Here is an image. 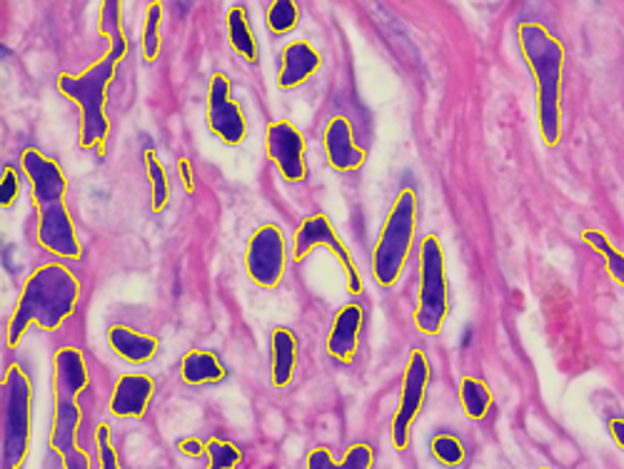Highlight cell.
<instances>
[{"label":"cell","mask_w":624,"mask_h":469,"mask_svg":"<svg viewBox=\"0 0 624 469\" xmlns=\"http://www.w3.org/2000/svg\"><path fill=\"white\" fill-rule=\"evenodd\" d=\"M80 295H83L80 279L66 263H46L33 269L20 289L13 315L8 319V347L16 349L23 343L33 325L46 333H56L63 327L76 315Z\"/></svg>","instance_id":"obj_1"},{"label":"cell","mask_w":624,"mask_h":469,"mask_svg":"<svg viewBox=\"0 0 624 469\" xmlns=\"http://www.w3.org/2000/svg\"><path fill=\"white\" fill-rule=\"evenodd\" d=\"M520 50L525 55L532 80H535L537 128L547 147H555L562 137V70H565V48L560 38L540 23H522L517 28Z\"/></svg>","instance_id":"obj_2"},{"label":"cell","mask_w":624,"mask_h":469,"mask_svg":"<svg viewBox=\"0 0 624 469\" xmlns=\"http://www.w3.org/2000/svg\"><path fill=\"white\" fill-rule=\"evenodd\" d=\"M90 385L85 357L78 347H60L53 357V429H50V449L60 457L63 469H93L88 452L78 447L80 405L78 397Z\"/></svg>","instance_id":"obj_3"},{"label":"cell","mask_w":624,"mask_h":469,"mask_svg":"<svg viewBox=\"0 0 624 469\" xmlns=\"http://www.w3.org/2000/svg\"><path fill=\"white\" fill-rule=\"evenodd\" d=\"M120 58L105 53L93 65L78 75H58V93L73 100L80 110L78 120V145L83 150L103 147L110 135L108 120V88L115 80V68Z\"/></svg>","instance_id":"obj_4"},{"label":"cell","mask_w":624,"mask_h":469,"mask_svg":"<svg viewBox=\"0 0 624 469\" xmlns=\"http://www.w3.org/2000/svg\"><path fill=\"white\" fill-rule=\"evenodd\" d=\"M417 233V193L412 187H402L390 215L382 223L375 249H372V275L378 285L392 287L405 269L412 245Z\"/></svg>","instance_id":"obj_5"},{"label":"cell","mask_w":624,"mask_h":469,"mask_svg":"<svg viewBox=\"0 0 624 469\" xmlns=\"http://www.w3.org/2000/svg\"><path fill=\"white\" fill-rule=\"evenodd\" d=\"M450 317V279L445 249L437 235H425L417 249V303L415 329L425 337L442 333Z\"/></svg>","instance_id":"obj_6"},{"label":"cell","mask_w":624,"mask_h":469,"mask_svg":"<svg viewBox=\"0 0 624 469\" xmlns=\"http://www.w3.org/2000/svg\"><path fill=\"white\" fill-rule=\"evenodd\" d=\"M33 437V379L18 363L3 377V465L20 469Z\"/></svg>","instance_id":"obj_7"},{"label":"cell","mask_w":624,"mask_h":469,"mask_svg":"<svg viewBox=\"0 0 624 469\" xmlns=\"http://www.w3.org/2000/svg\"><path fill=\"white\" fill-rule=\"evenodd\" d=\"M328 249V253L338 259L342 273H345V283L348 289L352 295H360L362 293V277H360V269L355 257L348 249V245L342 243L335 225H332V220L328 215H312L305 217L300 227L295 230V237H293V259L295 263H303V259L312 253V249Z\"/></svg>","instance_id":"obj_8"},{"label":"cell","mask_w":624,"mask_h":469,"mask_svg":"<svg viewBox=\"0 0 624 469\" xmlns=\"http://www.w3.org/2000/svg\"><path fill=\"white\" fill-rule=\"evenodd\" d=\"M430 359L422 349H412V355L407 359L405 377H402V392L400 402L395 409V417H392V445L395 449H407L410 447V435L412 425L420 417V409L425 405L427 387H430Z\"/></svg>","instance_id":"obj_9"},{"label":"cell","mask_w":624,"mask_h":469,"mask_svg":"<svg viewBox=\"0 0 624 469\" xmlns=\"http://www.w3.org/2000/svg\"><path fill=\"white\" fill-rule=\"evenodd\" d=\"M288 265V243L275 223L260 225L248 239L245 269L258 287L273 289L283 279Z\"/></svg>","instance_id":"obj_10"},{"label":"cell","mask_w":624,"mask_h":469,"mask_svg":"<svg viewBox=\"0 0 624 469\" xmlns=\"http://www.w3.org/2000/svg\"><path fill=\"white\" fill-rule=\"evenodd\" d=\"M208 125L213 135L230 147H235L248 137V120L233 98V83L223 73L210 78L208 90Z\"/></svg>","instance_id":"obj_11"},{"label":"cell","mask_w":624,"mask_h":469,"mask_svg":"<svg viewBox=\"0 0 624 469\" xmlns=\"http://www.w3.org/2000/svg\"><path fill=\"white\" fill-rule=\"evenodd\" d=\"M265 150L285 183H303L308 177L305 137L290 120H275L268 125Z\"/></svg>","instance_id":"obj_12"},{"label":"cell","mask_w":624,"mask_h":469,"mask_svg":"<svg viewBox=\"0 0 624 469\" xmlns=\"http://www.w3.org/2000/svg\"><path fill=\"white\" fill-rule=\"evenodd\" d=\"M36 235H38V243L56 257H63V259L83 257V243H80L73 215H70L66 200L63 203H50L38 207Z\"/></svg>","instance_id":"obj_13"},{"label":"cell","mask_w":624,"mask_h":469,"mask_svg":"<svg viewBox=\"0 0 624 469\" xmlns=\"http://www.w3.org/2000/svg\"><path fill=\"white\" fill-rule=\"evenodd\" d=\"M20 170H23L30 190H33L36 207L50 203H63L68 193V177L53 157H48L36 147H26L20 153Z\"/></svg>","instance_id":"obj_14"},{"label":"cell","mask_w":624,"mask_h":469,"mask_svg":"<svg viewBox=\"0 0 624 469\" xmlns=\"http://www.w3.org/2000/svg\"><path fill=\"white\" fill-rule=\"evenodd\" d=\"M155 397V379L145 373H125L118 377L108 409L118 419H143Z\"/></svg>","instance_id":"obj_15"},{"label":"cell","mask_w":624,"mask_h":469,"mask_svg":"<svg viewBox=\"0 0 624 469\" xmlns=\"http://www.w3.org/2000/svg\"><path fill=\"white\" fill-rule=\"evenodd\" d=\"M322 143H325L328 163L338 173H352V170H358L365 163V150L358 145L352 123L345 115H335L330 120Z\"/></svg>","instance_id":"obj_16"},{"label":"cell","mask_w":624,"mask_h":469,"mask_svg":"<svg viewBox=\"0 0 624 469\" xmlns=\"http://www.w3.org/2000/svg\"><path fill=\"white\" fill-rule=\"evenodd\" d=\"M362 323H365V309L358 303L342 305L338 315L332 317L330 337H328V353L332 359L342 365H350L358 355Z\"/></svg>","instance_id":"obj_17"},{"label":"cell","mask_w":624,"mask_h":469,"mask_svg":"<svg viewBox=\"0 0 624 469\" xmlns=\"http://www.w3.org/2000/svg\"><path fill=\"white\" fill-rule=\"evenodd\" d=\"M322 65V58L308 40H293L280 53V70H278V88L293 90L298 85L308 83V80L318 73Z\"/></svg>","instance_id":"obj_18"},{"label":"cell","mask_w":624,"mask_h":469,"mask_svg":"<svg viewBox=\"0 0 624 469\" xmlns=\"http://www.w3.org/2000/svg\"><path fill=\"white\" fill-rule=\"evenodd\" d=\"M108 345L120 359H125V363L145 365L158 355L160 339L148 333H140V329L130 325H110Z\"/></svg>","instance_id":"obj_19"},{"label":"cell","mask_w":624,"mask_h":469,"mask_svg":"<svg viewBox=\"0 0 624 469\" xmlns=\"http://www.w3.org/2000/svg\"><path fill=\"white\" fill-rule=\"evenodd\" d=\"M225 375L228 369L223 359L215 353H210V349H190V353H185L183 359H180V379L190 387L218 385L223 383Z\"/></svg>","instance_id":"obj_20"},{"label":"cell","mask_w":624,"mask_h":469,"mask_svg":"<svg viewBox=\"0 0 624 469\" xmlns=\"http://www.w3.org/2000/svg\"><path fill=\"white\" fill-rule=\"evenodd\" d=\"M270 345H273V385L278 389H285L293 385L295 379L298 337L293 335V329L275 327L273 337H270Z\"/></svg>","instance_id":"obj_21"},{"label":"cell","mask_w":624,"mask_h":469,"mask_svg":"<svg viewBox=\"0 0 624 469\" xmlns=\"http://www.w3.org/2000/svg\"><path fill=\"white\" fill-rule=\"evenodd\" d=\"M375 465V452L368 442H358L348 449V455L342 462H335L330 455V449L325 447H315L308 455L305 469H372Z\"/></svg>","instance_id":"obj_22"},{"label":"cell","mask_w":624,"mask_h":469,"mask_svg":"<svg viewBox=\"0 0 624 469\" xmlns=\"http://www.w3.org/2000/svg\"><path fill=\"white\" fill-rule=\"evenodd\" d=\"M228 38H230V45H233L238 58H243L245 63H250V65L258 63V40H255L253 26H250V18H248L243 6L230 8Z\"/></svg>","instance_id":"obj_23"},{"label":"cell","mask_w":624,"mask_h":469,"mask_svg":"<svg viewBox=\"0 0 624 469\" xmlns=\"http://www.w3.org/2000/svg\"><path fill=\"white\" fill-rule=\"evenodd\" d=\"M120 6L118 0H105L100 6V18H98V28L100 35L108 40V53L118 55L120 60H125L128 55V38L123 33V20H120Z\"/></svg>","instance_id":"obj_24"},{"label":"cell","mask_w":624,"mask_h":469,"mask_svg":"<svg viewBox=\"0 0 624 469\" xmlns=\"http://www.w3.org/2000/svg\"><path fill=\"white\" fill-rule=\"evenodd\" d=\"M492 389L487 387V383H482L477 377H462L460 383V405L462 412H465L470 419H485L492 409Z\"/></svg>","instance_id":"obj_25"},{"label":"cell","mask_w":624,"mask_h":469,"mask_svg":"<svg viewBox=\"0 0 624 469\" xmlns=\"http://www.w3.org/2000/svg\"><path fill=\"white\" fill-rule=\"evenodd\" d=\"M582 243L590 245L597 255L605 257L607 275L615 279L620 287H624V253H620L615 243L610 239V235L602 233V230H585V233H582Z\"/></svg>","instance_id":"obj_26"},{"label":"cell","mask_w":624,"mask_h":469,"mask_svg":"<svg viewBox=\"0 0 624 469\" xmlns=\"http://www.w3.org/2000/svg\"><path fill=\"white\" fill-rule=\"evenodd\" d=\"M160 23H163V6L150 3L145 13L143 35H140V58H143V63H155L160 58V48H163Z\"/></svg>","instance_id":"obj_27"},{"label":"cell","mask_w":624,"mask_h":469,"mask_svg":"<svg viewBox=\"0 0 624 469\" xmlns=\"http://www.w3.org/2000/svg\"><path fill=\"white\" fill-rule=\"evenodd\" d=\"M145 170L150 177V185H153V213H163L170 205V180L163 163H160L155 150H145Z\"/></svg>","instance_id":"obj_28"},{"label":"cell","mask_w":624,"mask_h":469,"mask_svg":"<svg viewBox=\"0 0 624 469\" xmlns=\"http://www.w3.org/2000/svg\"><path fill=\"white\" fill-rule=\"evenodd\" d=\"M205 455H208L205 469H235L240 462H243V452H240V447L228 442V439H220V437L208 439Z\"/></svg>","instance_id":"obj_29"},{"label":"cell","mask_w":624,"mask_h":469,"mask_svg":"<svg viewBox=\"0 0 624 469\" xmlns=\"http://www.w3.org/2000/svg\"><path fill=\"white\" fill-rule=\"evenodd\" d=\"M300 20V8L295 0H275L268 6V28L275 35H288L293 33Z\"/></svg>","instance_id":"obj_30"},{"label":"cell","mask_w":624,"mask_h":469,"mask_svg":"<svg viewBox=\"0 0 624 469\" xmlns=\"http://www.w3.org/2000/svg\"><path fill=\"white\" fill-rule=\"evenodd\" d=\"M430 449H432V455H435L437 462L445 467H457V465H462V459H465V445L460 442V437L450 435V432H440L432 437Z\"/></svg>","instance_id":"obj_31"},{"label":"cell","mask_w":624,"mask_h":469,"mask_svg":"<svg viewBox=\"0 0 624 469\" xmlns=\"http://www.w3.org/2000/svg\"><path fill=\"white\" fill-rule=\"evenodd\" d=\"M95 452H98V469H123L113 445V429L108 422L98 425L95 429Z\"/></svg>","instance_id":"obj_32"},{"label":"cell","mask_w":624,"mask_h":469,"mask_svg":"<svg viewBox=\"0 0 624 469\" xmlns=\"http://www.w3.org/2000/svg\"><path fill=\"white\" fill-rule=\"evenodd\" d=\"M18 193H20V180H18L16 167L6 165L3 175H0V207H3V210L13 207L16 200H18Z\"/></svg>","instance_id":"obj_33"},{"label":"cell","mask_w":624,"mask_h":469,"mask_svg":"<svg viewBox=\"0 0 624 469\" xmlns=\"http://www.w3.org/2000/svg\"><path fill=\"white\" fill-rule=\"evenodd\" d=\"M178 175H180V183L185 185V193H193V190H195V177H193V165H190L188 157H180L178 160Z\"/></svg>","instance_id":"obj_34"},{"label":"cell","mask_w":624,"mask_h":469,"mask_svg":"<svg viewBox=\"0 0 624 469\" xmlns=\"http://www.w3.org/2000/svg\"><path fill=\"white\" fill-rule=\"evenodd\" d=\"M178 447H180V452L188 455V457L205 455V442H200V439H180Z\"/></svg>","instance_id":"obj_35"},{"label":"cell","mask_w":624,"mask_h":469,"mask_svg":"<svg viewBox=\"0 0 624 469\" xmlns=\"http://www.w3.org/2000/svg\"><path fill=\"white\" fill-rule=\"evenodd\" d=\"M607 427H610L612 439H615V445L620 449H624V417H612Z\"/></svg>","instance_id":"obj_36"},{"label":"cell","mask_w":624,"mask_h":469,"mask_svg":"<svg viewBox=\"0 0 624 469\" xmlns=\"http://www.w3.org/2000/svg\"><path fill=\"white\" fill-rule=\"evenodd\" d=\"M3 469H16V467H8V465H3Z\"/></svg>","instance_id":"obj_37"},{"label":"cell","mask_w":624,"mask_h":469,"mask_svg":"<svg viewBox=\"0 0 624 469\" xmlns=\"http://www.w3.org/2000/svg\"><path fill=\"white\" fill-rule=\"evenodd\" d=\"M542 469H550V467H542Z\"/></svg>","instance_id":"obj_38"}]
</instances>
